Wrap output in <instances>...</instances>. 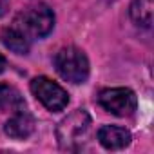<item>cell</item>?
<instances>
[{
	"instance_id": "6da1fadb",
	"label": "cell",
	"mask_w": 154,
	"mask_h": 154,
	"mask_svg": "<svg viewBox=\"0 0 154 154\" xmlns=\"http://www.w3.org/2000/svg\"><path fill=\"white\" fill-rule=\"evenodd\" d=\"M53 63L56 72L71 84H84L89 78V60L82 49L74 45L60 49L54 54Z\"/></svg>"
},
{
	"instance_id": "7a4b0ae2",
	"label": "cell",
	"mask_w": 154,
	"mask_h": 154,
	"mask_svg": "<svg viewBox=\"0 0 154 154\" xmlns=\"http://www.w3.org/2000/svg\"><path fill=\"white\" fill-rule=\"evenodd\" d=\"M15 27H18L29 40L33 38H44L53 31L54 26V15L45 4H36L27 9H24L13 22Z\"/></svg>"
},
{
	"instance_id": "3957f363",
	"label": "cell",
	"mask_w": 154,
	"mask_h": 154,
	"mask_svg": "<svg viewBox=\"0 0 154 154\" xmlns=\"http://www.w3.org/2000/svg\"><path fill=\"white\" fill-rule=\"evenodd\" d=\"M89 125H91V116L87 114V111L76 109L74 112H71L67 118H63L58 123L56 129V138L60 147L67 150L78 149V145L84 141L82 138H85L89 131Z\"/></svg>"
},
{
	"instance_id": "277c9868",
	"label": "cell",
	"mask_w": 154,
	"mask_h": 154,
	"mask_svg": "<svg viewBox=\"0 0 154 154\" xmlns=\"http://www.w3.org/2000/svg\"><path fill=\"white\" fill-rule=\"evenodd\" d=\"M98 103L105 111H109L111 114L125 118V116H132L134 114V111L138 107V98L127 87H111V89L100 91Z\"/></svg>"
},
{
	"instance_id": "5b68a950",
	"label": "cell",
	"mask_w": 154,
	"mask_h": 154,
	"mask_svg": "<svg viewBox=\"0 0 154 154\" xmlns=\"http://www.w3.org/2000/svg\"><path fill=\"white\" fill-rule=\"evenodd\" d=\"M31 91L36 96V100L53 112L63 111L69 103V94L65 93V89L45 76H36L31 82Z\"/></svg>"
},
{
	"instance_id": "8992f818",
	"label": "cell",
	"mask_w": 154,
	"mask_h": 154,
	"mask_svg": "<svg viewBox=\"0 0 154 154\" xmlns=\"http://www.w3.org/2000/svg\"><path fill=\"white\" fill-rule=\"evenodd\" d=\"M132 136L125 127H118V125H103L98 131V141L103 149L107 150H120L125 149L131 143Z\"/></svg>"
},
{
	"instance_id": "52a82bcc",
	"label": "cell",
	"mask_w": 154,
	"mask_h": 154,
	"mask_svg": "<svg viewBox=\"0 0 154 154\" xmlns=\"http://www.w3.org/2000/svg\"><path fill=\"white\" fill-rule=\"evenodd\" d=\"M4 131L13 140H26L35 131V118L27 111H17L4 125Z\"/></svg>"
},
{
	"instance_id": "ba28073f",
	"label": "cell",
	"mask_w": 154,
	"mask_h": 154,
	"mask_svg": "<svg viewBox=\"0 0 154 154\" xmlns=\"http://www.w3.org/2000/svg\"><path fill=\"white\" fill-rule=\"evenodd\" d=\"M0 38H2V44L11 49L13 53L17 54H27L29 53V47H31V40L15 26H9L2 31V35H0Z\"/></svg>"
},
{
	"instance_id": "9c48e42d",
	"label": "cell",
	"mask_w": 154,
	"mask_h": 154,
	"mask_svg": "<svg viewBox=\"0 0 154 154\" xmlns=\"http://www.w3.org/2000/svg\"><path fill=\"white\" fill-rule=\"evenodd\" d=\"M26 109V100L18 89L8 84H0V112L4 111H22Z\"/></svg>"
},
{
	"instance_id": "30bf717a",
	"label": "cell",
	"mask_w": 154,
	"mask_h": 154,
	"mask_svg": "<svg viewBox=\"0 0 154 154\" xmlns=\"http://www.w3.org/2000/svg\"><path fill=\"white\" fill-rule=\"evenodd\" d=\"M129 15L132 22L143 29H150L152 26V0H134L131 4Z\"/></svg>"
},
{
	"instance_id": "8fae6325",
	"label": "cell",
	"mask_w": 154,
	"mask_h": 154,
	"mask_svg": "<svg viewBox=\"0 0 154 154\" xmlns=\"http://www.w3.org/2000/svg\"><path fill=\"white\" fill-rule=\"evenodd\" d=\"M9 9V0H0V17H4Z\"/></svg>"
},
{
	"instance_id": "7c38bea8",
	"label": "cell",
	"mask_w": 154,
	"mask_h": 154,
	"mask_svg": "<svg viewBox=\"0 0 154 154\" xmlns=\"http://www.w3.org/2000/svg\"><path fill=\"white\" fill-rule=\"evenodd\" d=\"M6 67H8V62H6V58H4L2 54H0V72H4Z\"/></svg>"
}]
</instances>
